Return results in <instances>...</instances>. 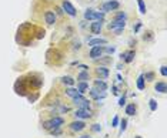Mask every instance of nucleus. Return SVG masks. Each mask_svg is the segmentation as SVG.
Here are the masks:
<instances>
[{
	"instance_id": "obj_1",
	"label": "nucleus",
	"mask_w": 167,
	"mask_h": 138,
	"mask_svg": "<svg viewBox=\"0 0 167 138\" xmlns=\"http://www.w3.org/2000/svg\"><path fill=\"white\" fill-rule=\"evenodd\" d=\"M24 77H26V83H27L29 90L37 91L39 88H42V85L44 84V78L40 73H29V74L24 75Z\"/></svg>"
},
{
	"instance_id": "obj_2",
	"label": "nucleus",
	"mask_w": 167,
	"mask_h": 138,
	"mask_svg": "<svg viewBox=\"0 0 167 138\" xmlns=\"http://www.w3.org/2000/svg\"><path fill=\"white\" fill-rule=\"evenodd\" d=\"M14 91H16L17 96H23L26 97L29 94V87H27V83H26V77H19L14 83Z\"/></svg>"
},
{
	"instance_id": "obj_3",
	"label": "nucleus",
	"mask_w": 167,
	"mask_h": 138,
	"mask_svg": "<svg viewBox=\"0 0 167 138\" xmlns=\"http://www.w3.org/2000/svg\"><path fill=\"white\" fill-rule=\"evenodd\" d=\"M120 9V2L119 0H106L100 5V11L107 13V11H114Z\"/></svg>"
},
{
	"instance_id": "obj_4",
	"label": "nucleus",
	"mask_w": 167,
	"mask_h": 138,
	"mask_svg": "<svg viewBox=\"0 0 167 138\" xmlns=\"http://www.w3.org/2000/svg\"><path fill=\"white\" fill-rule=\"evenodd\" d=\"M42 16H43V21L47 26H53L54 23L57 21V16H56L54 10H52V9H44L42 11Z\"/></svg>"
},
{
	"instance_id": "obj_5",
	"label": "nucleus",
	"mask_w": 167,
	"mask_h": 138,
	"mask_svg": "<svg viewBox=\"0 0 167 138\" xmlns=\"http://www.w3.org/2000/svg\"><path fill=\"white\" fill-rule=\"evenodd\" d=\"M107 27H109V30H112V32L116 33V36H120V34L123 33L124 27H126V21H123V20H113V21H110V23H109Z\"/></svg>"
},
{
	"instance_id": "obj_6",
	"label": "nucleus",
	"mask_w": 167,
	"mask_h": 138,
	"mask_svg": "<svg viewBox=\"0 0 167 138\" xmlns=\"http://www.w3.org/2000/svg\"><path fill=\"white\" fill-rule=\"evenodd\" d=\"M49 53L53 54V57H52V56H46V61H50V60L53 59L54 61L52 63V66H59V64H61V61H63V54L60 53L59 50H56V48H50V50H49Z\"/></svg>"
},
{
	"instance_id": "obj_7",
	"label": "nucleus",
	"mask_w": 167,
	"mask_h": 138,
	"mask_svg": "<svg viewBox=\"0 0 167 138\" xmlns=\"http://www.w3.org/2000/svg\"><path fill=\"white\" fill-rule=\"evenodd\" d=\"M61 10L65 11L66 14H69L70 17L77 16V10H76L74 6L70 3V0H61Z\"/></svg>"
},
{
	"instance_id": "obj_8",
	"label": "nucleus",
	"mask_w": 167,
	"mask_h": 138,
	"mask_svg": "<svg viewBox=\"0 0 167 138\" xmlns=\"http://www.w3.org/2000/svg\"><path fill=\"white\" fill-rule=\"evenodd\" d=\"M87 124L84 122V120H76V121H71L69 124V128H70L71 133H81L83 130H86Z\"/></svg>"
},
{
	"instance_id": "obj_9",
	"label": "nucleus",
	"mask_w": 167,
	"mask_h": 138,
	"mask_svg": "<svg viewBox=\"0 0 167 138\" xmlns=\"http://www.w3.org/2000/svg\"><path fill=\"white\" fill-rule=\"evenodd\" d=\"M89 94H90V97H92V100H94V101L104 100V98L107 97L106 91L99 90V88H96V87H93V88H89Z\"/></svg>"
},
{
	"instance_id": "obj_10",
	"label": "nucleus",
	"mask_w": 167,
	"mask_h": 138,
	"mask_svg": "<svg viewBox=\"0 0 167 138\" xmlns=\"http://www.w3.org/2000/svg\"><path fill=\"white\" fill-rule=\"evenodd\" d=\"M77 120H90L93 117V114L90 110H83V108H77L73 114Z\"/></svg>"
},
{
	"instance_id": "obj_11",
	"label": "nucleus",
	"mask_w": 167,
	"mask_h": 138,
	"mask_svg": "<svg viewBox=\"0 0 167 138\" xmlns=\"http://www.w3.org/2000/svg\"><path fill=\"white\" fill-rule=\"evenodd\" d=\"M94 73L99 78H107L109 75H110V70L106 67V66H97L96 69H94Z\"/></svg>"
},
{
	"instance_id": "obj_12",
	"label": "nucleus",
	"mask_w": 167,
	"mask_h": 138,
	"mask_svg": "<svg viewBox=\"0 0 167 138\" xmlns=\"http://www.w3.org/2000/svg\"><path fill=\"white\" fill-rule=\"evenodd\" d=\"M103 56V46H94L89 50V57L92 60H96Z\"/></svg>"
},
{
	"instance_id": "obj_13",
	"label": "nucleus",
	"mask_w": 167,
	"mask_h": 138,
	"mask_svg": "<svg viewBox=\"0 0 167 138\" xmlns=\"http://www.w3.org/2000/svg\"><path fill=\"white\" fill-rule=\"evenodd\" d=\"M102 29H103V21H99V20H93V23L90 24V32L92 34L97 36L102 33Z\"/></svg>"
},
{
	"instance_id": "obj_14",
	"label": "nucleus",
	"mask_w": 167,
	"mask_h": 138,
	"mask_svg": "<svg viewBox=\"0 0 167 138\" xmlns=\"http://www.w3.org/2000/svg\"><path fill=\"white\" fill-rule=\"evenodd\" d=\"M124 112H126L129 117L136 115V112H137V104H136V103H129V104H126V106H124Z\"/></svg>"
},
{
	"instance_id": "obj_15",
	"label": "nucleus",
	"mask_w": 167,
	"mask_h": 138,
	"mask_svg": "<svg viewBox=\"0 0 167 138\" xmlns=\"http://www.w3.org/2000/svg\"><path fill=\"white\" fill-rule=\"evenodd\" d=\"M89 43V46L90 47H94V46H106L107 44V38H102V37H96V38H90V40H87Z\"/></svg>"
},
{
	"instance_id": "obj_16",
	"label": "nucleus",
	"mask_w": 167,
	"mask_h": 138,
	"mask_svg": "<svg viewBox=\"0 0 167 138\" xmlns=\"http://www.w3.org/2000/svg\"><path fill=\"white\" fill-rule=\"evenodd\" d=\"M154 91L156 93H160V94H166L167 93V84L164 80H160L154 84Z\"/></svg>"
},
{
	"instance_id": "obj_17",
	"label": "nucleus",
	"mask_w": 167,
	"mask_h": 138,
	"mask_svg": "<svg viewBox=\"0 0 167 138\" xmlns=\"http://www.w3.org/2000/svg\"><path fill=\"white\" fill-rule=\"evenodd\" d=\"M77 93L79 94H84V93H87L89 91V88H90V85H89V81H77Z\"/></svg>"
},
{
	"instance_id": "obj_18",
	"label": "nucleus",
	"mask_w": 167,
	"mask_h": 138,
	"mask_svg": "<svg viewBox=\"0 0 167 138\" xmlns=\"http://www.w3.org/2000/svg\"><path fill=\"white\" fill-rule=\"evenodd\" d=\"M60 83L65 84L66 87H74L76 80L73 77H70V75H63V77H60Z\"/></svg>"
},
{
	"instance_id": "obj_19",
	"label": "nucleus",
	"mask_w": 167,
	"mask_h": 138,
	"mask_svg": "<svg viewBox=\"0 0 167 138\" xmlns=\"http://www.w3.org/2000/svg\"><path fill=\"white\" fill-rule=\"evenodd\" d=\"M94 87L99 88V90H102V91H107L109 84L103 78H96V80H94Z\"/></svg>"
},
{
	"instance_id": "obj_20",
	"label": "nucleus",
	"mask_w": 167,
	"mask_h": 138,
	"mask_svg": "<svg viewBox=\"0 0 167 138\" xmlns=\"http://www.w3.org/2000/svg\"><path fill=\"white\" fill-rule=\"evenodd\" d=\"M50 120H52V122L54 124V127H56V128H61L63 125H65V122H66L65 118L61 117V115H53Z\"/></svg>"
},
{
	"instance_id": "obj_21",
	"label": "nucleus",
	"mask_w": 167,
	"mask_h": 138,
	"mask_svg": "<svg viewBox=\"0 0 167 138\" xmlns=\"http://www.w3.org/2000/svg\"><path fill=\"white\" fill-rule=\"evenodd\" d=\"M134 57H136V51L134 50H129V51H126V56H124L123 61L126 64H130L134 61Z\"/></svg>"
},
{
	"instance_id": "obj_22",
	"label": "nucleus",
	"mask_w": 167,
	"mask_h": 138,
	"mask_svg": "<svg viewBox=\"0 0 167 138\" xmlns=\"http://www.w3.org/2000/svg\"><path fill=\"white\" fill-rule=\"evenodd\" d=\"M112 61H113V60H112V57H109V56H106V57H99V59H96L94 60V63L96 64H100V66H106V67H107L109 64H112Z\"/></svg>"
},
{
	"instance_id": "obj_23",
	"label": "nucleus",
	"mask_w": 167,
	"mask_h": 138,
	"mask_svg": "<svg viewBox=\"0 0 167 138\" xmlns=\"http://www.w3.org/2000/svg\"><path fill=\"white\" fill-rule=\"evenodd\" d=\"M77 80H79V81H89V80H90V71H83V70H80V71L77 73Z\"/></svg>"
},
{
	"instance_id": "obj_24",
	"label": "nucleus",
	"mask_w": 167,
	"mask_h": 138,
	"mask_svg": "<svg viewBox=\"0 0 167 138\" xmlns=\"http://www.w3.org/2000/svg\"><path fill=\"white\" fill-rule=\"evenodd\" d=\"M136 85H137V90H140V91H143L146 88V80H144V77H143V74H140L137 77Z\"/></svg>"
},
{
	"instance_id": "obj_25",
	"label": "nucleus",
	"mask_w": 167,
	"mask_h": 138,
	"mask_svg": "<svg viewBox=\"0 0 167 138\" xmlns=\"http://www.w3.org/2000/svg\"><path fill=\"white\" fill-rule=\"evenodd\" d=\"M79 93H77V88L76 87H66L65 88V96L66 97H70V98H73L74 96H77Z\"/></svg>"
},
{
	"instance_id": "obj_26",
	"label": "nucleus",
	"mask_w": 167,
	"mask_h": 138,
	"mask_svg": "<svg viewBox=\"0 0 167 138\" xmlns=\"http://www.w3.org/2000/svg\"><path fill=\"white\" fill-rule=\"evenodd\" d=\"M127 125H129V121H127V118H120V122H119V135H121V134L127 130Z\"/></svg>"
},
{
	"instance_id": "obj_27",
	"label": "nucleus",
	"mask_w": 167,
	"mask_h": 138,
	"mask_svg": "<svg viewBox=\"0 0 167 138\" xmlns=\"http://www.w3.org/2000/svg\"><path fill=\"white\" fill-rule=\"evenodd\" d=\"M90 107H92V101L84 98V100H81V103L77 106V108H83V110H90Z\"/></svg>"
},
{
	"instance_id": "obj_28",
	"label": "nucleus",
	"mask_w": 167,
	"mask_h": 138,
	"mask_svg": "<svg viewBox=\"0 0 167 138\" xmlns=\"http://www.w3.org/2000/svg\"><path fill=\"white\" fill-rule=\"evenodd\" d=\"M143 77H144L146 83H151V81H154V78H156V74L153 71H146V73H143Z\"/></svg>"
},
{
	"instance_id": "obj_29",
	"label": "nucleus",
	"mask_w": 167,
	"mask_h": 138,
	"mask_svg": "<svg viewBox=\"0 0 167 138\" xmlns=\"http://www.w3.org/2000/svg\"><path fill=\"white\" fill-rule=\"evenodd\" d=\"M27 100H29V103H36L37 101V98L40 97V93L39 91H32V94H27Z\"/></svg>"
},
{
	"instance_id": "obj_30",
	"label": "nucleus",
	"mask_w": 167,
	"mask_h": 138,
	"mask_svg": "<svg viewBox=\"0 0 167 138\" xmlns=\"http://www.w3.org/2000/svg\"><path fill=\"white\" fill-rule=\"evenodd\" d=\"M94 13H96V11L93 10V9H87V10L84 11V20L93 21L94 20Z\"/></svg>"
},
{
	"instance_id": "obj_31",
	"label": "nucleus",
	"mask_w": 167,
	"mask_h": 138,
	"mask_svg": "<svg viewBox=\"0 0 167 138\" xmlns=\"http://www.w3.org/2000/svg\"><path fill=\"white\" fill-rule=\"evenodd\" d=\"M126 19H127L126 11H117V13L114 14V17H113V20H123V21H126Z\"/></svg>"
},
{
	"instance_id": "obj_32",
	"label": "nucleus",
	"mask_w": 167,
	"mask_h": 138,
	"mask_svg": "<svg viewBox=\"0 0 167 138\" xmlns=\"http://www.w3.org/2000/svg\"><path fill=\"white\" fill-rule=\"evenodd\" d=\"M149 107H150V111L154 112V111H157L159 104H157V101L154 100V98H150V100H149Z\"/></svg>"
},
{
	"instance_id": "obj_33",
	"label": "nucleus",
	"mask_w": 167,
	"mask_h": 138,
	"mask_svg": "<svg viewBox=\"0 0 167 138\" xmlns=\"http://www.w3.org/2000/svg\"><path fill=\"white\" fill-rule=\"evenodd\" d=\"M114 51H116L114 46H103V53H107L109 56H112V54H114Z\"/></svg>"
},
{
	"instance_id": "obj_34",
	"label": "nucleus",
	"mask_w": 167,
	"mask_h": 138,
	"mask_svg": "<svg viewBox=\"0 0 167 138\" xmlns=\"http://www.w3.org/2000/svg\"><path fill=\"white\" fill-rule=\"evenodd\" d=\"M154 38V33L151 32V30H147V32L144 33V36H143V40L144 41H151Z\"/></svg>"
},
{
	"instance_id": "obj_35",
	"label": "nucleus",
	"mask_w": 167,
	"mask_h": 138,
	"mask_svg": "<svg viewBox=\"0 0 167 138\" xmlns=\"http://www.w3.org/2000/svg\"><path fill=\"white\" fill-rule=\"evenodd\" d=\"M137 5H139V10H140L141 14H146L147 9H146V3H144V0H137Z\"/></svg>"
},
{
	"instance_id": "obj_36",
	"label": "nucleus",
	"mask_w": 167,
	"mask_h": 138,
	"mask_svg": "<svg viewBox=\"0 0 167 138\" xmlns=\"http://www.w3.org/2000/svg\"><path fill=\"white\" fill-rule=\"evenodd\" d=\"M90 130H92L93 133H102V125H100V124H97V122H94V124H92V125H90Z\"/></svg>"
},
{
	"instance_id": "obj_37",
	"label": "nucleus",
	"mask_w": 167,
	"mask_h": 138,
	"mask_svg": "<svg viewBox=\"0 0 167 138\" xmlns=\"http://www.w3.org/2000/svg\"><path fill=\"white\" fill-rule=\"evenodd\" d=\"M104 14H106V13H103V11H96V13H94V20L104 21Z\"/></svg>"
},
{
	"instance_id": "obj_38",
	"label": "nucleus",
	"mask_w": 167,
	"mask_h": 138,
	"mask_svg": "<svg viewBox=\"0 0 167 138\" xmlns=\"http://www.w3.org/2000/svg\"><path fill=\"white\" fill-rule=\"evenodd\" d=\"M49 134L53 135V137H57V135H61L63 131H61V128H54V130H52V131H49Z\"/></svg>"
},
{
	"instance_id": "obj_39",
	"label": "nucleus",
	"mask_w": 167,
	"mask_h": 138,
	"mask_svg": "<svg viewBox=\"0 0 167 138\" xmlns=\"http://www.w3.org/2000/svg\"><path fill=\"white\" fill-rule=\"evenodd\" d=\"M119 122H120V117H119V115H114L113 120H112V127H113V128L119 127Z\"/></svg>"
},
{
	"instance_id": "obj_40",
	"label": "nucleus",
	"mask_w": 167,
	"mask_h": 138,
	"mask_svg": "<svg viewBox=\"0 0 167 138\" xmlns=\"http://www.w3.org/2000/svg\"><path fill=\"white\" fill-rule=\"evenodd\" d=\"M141 26H143V23H141L140 20L136 21V24L133 26V32H134V33H139V32H140V29H141Z\"/></svg>"
},
{
	"instance_id": "obj_41",
	"label": "nucleus",
	"mask_w": 167,
	"mask_h": 138,
	"mask_svg": "<svg viewBox=\"0 0 167 138\" xmlns=\"http://www.w3.org/2000/svg\"><path fill=\"white\" fill-rule=\"evenodd\" d=\"M112 91H113L114 96H120L121 94V88L117 87V85H112Z\"/></svg>"
},
{
	"instance_id": "obj_42",
	"label": "nucleus",
	"mask_w": 167,
	"mask_h": 138,
	"mask_svg": "<svg viewBox=\"0 0 167 138\" xmlns=\"http://www.w3.org/2000/svg\"><path fill=\"white\" fill-rule=\"evenodd\" d=\"M81 48V41L80 40H76V41H73V50H80Z\"/></svg>"
},
{
	"instance_id": "obj_43",
	"label": "nucleus",
	"mask_w": 167,
	"mask_h": 138,
	"mask_svg": "<svg viewBox=\"0 0 167 138\" xmlns=\"http://www.w3.org/2000/svg\"><path fill=\"white\" fill-rule=\"evenodd\" d=\"M119 107H124L126 106V96H120V98H119Z\"/></svg>"
},
{
	"instance_id": "obj_44",
	"label": "nucleus",
	"mask_w": 167,
	"mask_h": 138,
	"mask_svg": "<svg viewBox=\"0 0 167 138\" xmlns=\"http://www.w3.org/2000/svg\"><path fill=\"white\" fill-rule=\"evenodd\" d=\"M77 69H80V70H83V71H89V66L87 64H77Z\"/></svg>"
},
{
	"instance_id": "obj_45",
	"label": "nucleus",
	"mask_w": 167,
	"mask_h": 138,
	"mask_svg": "<svg viewBox=\"0 0 167 138\" xmlns=\"http://www.w3.org/2000/svg\"><path fill=\"white\" fill-rule=\"evenodd\" d=\"M160 74H162L163 77H166L167 75V67L166 66H162V67H160Z\"/></svg>"
},
{
	"instance_id": "obj_46",
	"label": "nucleus",
	"mask_w": 167,
	"mask_h": 138,
	"mask_svg": "<svg viewBox=\"0 0 167 138\" xmlns=\"http://www.w3.org/2000/svg\"><path fill=\"white\" fill-rule=\"evenodd\" d=\"M136 43H137V41H136V38H130V40H129V46L133 48L136 46Z\"/></svg>"
},
{
	"instance_id": "obj_47",
	"label": "nucleus",
	"mask_w": 167,
	"mask_h": 138,
	"mask_svg": "<svg viewBox=\"0 0 167 138\" xmlns=\"http://www.w3.org/2000/svg\"><path fill=\"white\" fill-rule=\"evenodd\" d=\"M116 78H117V81H119V83H123V77H121L120 74H117V75H116Z\"/></svg>"
},
{
	"instance_id": "obj_48",
	"label": "nucleus",
	"mask_w": 167,
	"mask_h": 138,
	"mask_svg": "<svg viewBox=\"0 0 167 138\" xmlns=\"http://www.w3.org/2000/svg\"><path fill=\"white\" fill-rule=\"evenodd\" d=\"M124 56H126V51H123V53H120V60H121V61H123V59H124Z\"/></svg>"
},
{
	"instance_id": "obj_49",
	"label": "nucleus",
	"mask_w": 167,
	"mask_h": 138,
	"mask_svg": "<svg viewBox=\"0 0 167 138\" xmlns=\"http://www.w3.org/2000/svg\"><path fill=\"white\" fill-rule=\"evenodd\" d=\"M79 138H92V137H90L89 134H83V135H80V137H79Z\"/></svg>"
},
{
	"instance_id": "obj_50",
	"label": "nucleus",
	"mask_w": 167,
	"mask_h": 138,
	"mask_svg": "<svg viewBox=\"0 0 167 138\" xmlns=\"http://www.w3.org/2000/svg\"><path fill=\"white\" fill-rule=\"evenodd\" d=\"M116 67H117V70H123V64H121V63H119L117 66H116Z\"/></svg>"
},
{
	"instance_id": "obj_51",
	"label": "nucleus",
	"mask_w": 167,
	"mask_h": 138,
	"mask_svg": "<svg viewBox=\"0 0 167 138\" xmlns=\"http://www.w3.org/2000/svg\"><path fill=\"white\" fill-rule=\"evenodd\" d=\"M134 138H143V137H141V135H136Z\"/></svg>"
}]
</instances>
